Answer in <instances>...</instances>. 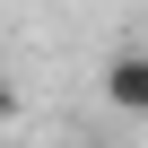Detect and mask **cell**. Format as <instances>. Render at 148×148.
<instances>
[{
    "label": "cell",
    "instance_id": "obj_1",
    "mask_svg": "<svg viewBox=\"0 0 148 148\" xmlns=\"http://www.w3.org/2000/svg\"><path fill=\"white\" fill-rule=\"evenodd\" d=\"M105 105L131 113V122H148V44H122L105 61Z\"/></svg>",
    "mask_w": 148,
    "mask_h": 148
}]
</instances>
